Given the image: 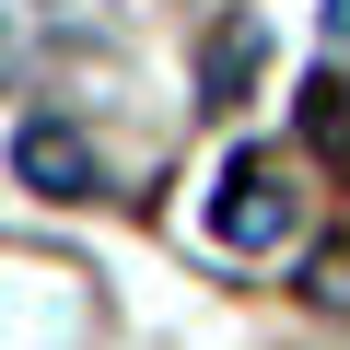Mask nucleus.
Here are the masks:
<instances>
[{
    "mask_svg": "<svg viewBox=\"0 0 350 350\" xmlns=\"http://www.w3.org/2000/svg\"><path fill=\"white\" fill-rule=\"evenodd\" d=\"M292 175H280V152H234L222 163V187H211V234L234 245V257H257V245H280L292 234Z\"/></svg>",
    "mask_w": 350,
    "mask_h": 350,
    "instance_id": "f257e3e1",
    "label": "nucleus"
},
{
    "mask_svg": "<svg viewBox=\"0 0 350 350\" xmlns=\"http://www.w3.org/2000/svg\"><path fill=\"white\" fill-rule=\"evenodd\" d=\"M12 163H24V187H47V199H94V187H105V163H94V140H82L70 117H24Z\"/></svg>",
    "mask_w": 350,
    "mask_h": 350,
    "instance_id": "f03ea898",
    "label": "nucleus"
},
{
    "mask_svg": "<svg viewBox=\"0 0 350 350\" xmlns=\"http://www.w3.org/2000/svg\"><path fill=\"white\" fill-rule=\"evenodd\" d=\"M304 140H315L327 163H350V82H327V70L304 82Z\"/></svg>",
    "mask_w": 350,
    "mask_h": 350,
    "instance_id": "7ed1b4c3",
    "label": "nucleus"
},
{
    "mask_svg": "<svg viewBox=\"0 0 350 350\" xmlns=\"http://www.w3.org/2000/svg\"><path fill=\"white\" fill-rule=\"evenodd\" d=\"M245 70H257V24H222L211 36V94H234Z\"/></svg>",
    "mask_w": 350,
    "mask_h": 350,
    "instance_id": "20e7f679",
    "label": "nucleus"
},
{
    "mask_svg": "<svg viewBox=\"0 0 350 350\" xmlns=\"http://www.w3.org/2000/svg\"><path fill=\"white\" fill-rule=\"evenodd\" d=\"M315 304H350V257H315V280H304Z\"/></svg>",
    "mask_w": 350,
    "mask_h": 350,
    "instance_id": "39448f33",
    "label": "nucleus"
},
{
    "mask_svg": "<svg viewBox=\"0 0 350 350\" xmlns=\"http://www.w3.org/2000/svg\"><path fill=\"white\" fill-rule=\"evenodd\" d=\"M327 24H338V36H350V0H327Z\"/></svg>",
    "mask_w": 350,
    "mask_h": 350,
    "instance_id": "423d86ee",
    "label": "nucleus"
}]
</instances>
